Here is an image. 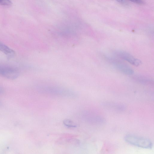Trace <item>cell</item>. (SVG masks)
<instances>
[{
  "label": "cell",
  "instance_id": "obj_11",
  "mask_svg": "<svg viewBox=\"0 0 154 154\" xmlns=\"http://www.w3.org/2000/svg\"><path fill=\"white\" fill-rule=\"evenodd\" d=\"M119 3L124 5H127V2L126 0H116Z\"/></svg>",
  "mask_w": 154,
  "mask_h": 154
},
{
  "label": "cell",
  "instance_id": "obj_4",
  "mask_svg": "<svg viewBox=\"0 0 154 154\" xmlns=\"http://www.w3.org/2000/svg\"><path fill=\"white\" fill-rule=\"evenodd\" d=\"M19 75V71L16 67L3 64H0V76L10 79H14Z\"/></svg>",
  "mask_w": 154,
  "mask_h": 154
},
{
  "label": "cell",
  "instance_id": "obj_12",
  "mask_svg": "<svg viewBox=\"0 0 154 154\" xmlns=\"http://www.w3.org/2000/svg\"><path fill=\"white\" fill-rule=\"evenodd\" d=\"M3 92L4 90L3 89L0 87V94L3 93Z\"/></svg>",
  "mask_w": 154,
  "mask_h": 154
},
{
  "label": "cell",
  "instance_id": "obj_3",
  "mask_svg": "<svg viewBox=\"0 0 154 154\" xmlns=\"http://www.w3.org/2000/svg\"><path fill=\"white\" fill-rule=\"evenodd\" d=\"M105 59L107 61L123 73L128 75H131L134 74V71L133 69L122 61L108 56L105 57Z\"/></svg>",
  "mask_w": 154,
  "mask_h": 154
},
{
  "label": "cell",
  "instance_id": "obj_5",
  "mask_svg": "<svg viewBox=\"0 0 154 154\" xmlns=\"http://www.w3.org/2000/svg\"><path fill=\"white\" fill-rule=\"evenodd\" d=\"M114 54L119 57L135 66H139L142 63L141 61L140 60L135 57L126 52L118 50L114 52Z\"/></svg>",
  "mask_w": 154,
  "mask_h": 154
},
{
  "label": "cell",
  "instance_id": "obj_8",
  "mask_svg": "<svg viewBox=\"0 0 154 154\" xmlns=\"http://www.w3.org/2000/svg\"><path fill=\"white\" fill-rule=\"evenodd\" d=\"M63 123L66 126L69 128H73L76 127L75 125L72 121L69 119L64 120Z\"/></svg>",
  "mask_w": 154,
  "mask_h": 154
},
{
  "label": "cell",
  "instance_id": "obj_7",
  "mask_svg": "<svg viewBox=\"0 0 154 154\" xmlns=\"http://www.w3.org/2000/svg\"><path fill=\"white\" fill-rule=\"evenodd\" d=\"M134 79L138 82L144 84H149L152 83L151 79L147 77L140 75H135Z\"/></svg>",
  "mask_w": 154,
  "mask_h": 154
},
{
  "label": "cell",
  "instance_id": "obj_1",
  "mask_svg": "<svg viewBox=\"0 0 154 154\" xmlns=\"http://www.w3.org/2000/svg\"><path fill=\"white\" fill-rule=\"evenodd\" d=\"M37 88L40 92L53 95L73 97L75 95L74 92L70 90L57 85L39 84L37 86Z\"/></svg>",
  "mask_w": 154,
  "mask_h": 154
},
{
  "label": "cell",
  "instance_id": "obj_2",
  "mask_svg": "<svg viewBox=\"0 0 154 154\" xmlns=\"http://www.w3.org/2000/svg\"><path fill=\"white\" fill-rule=\"evenodd\" d=\"M125 141L134 146L146 149H151L153 146L152 141L146 138L132 134L126 135L124 137Z\"/></svg>",
  "mask_w": 154,
  "mask_h": 154
},
{
  "label": "cell",
  "instance_id": "obj_10",
  "mask_svg": "<svg viewBox=\"0 0 154 154\" xmlns=\"http://www.w3.org/2000/svg\"><path fill=\"white\" fill-rule=\"evenodd\" d=\"M132 2L140 5H143L144 2L143 0H128Z\"/></svg>",
  "mask_w": 154,
  "mask_h": 154
},
{
  "label": "cell",
  "instance_id": "obj_9",
  "mask_svg": "<svg viewBox=\"0 0 154 154\" xmlns=\"http://www.w3.org/2000/svg\"><path fill=\"white\" fill-rule=\"evenodd\" d=\"M12 4L10 0H0V5L3 6H10Z\"/></svg>",
  "mask_w": 154,
  "mask_h": 154
},
{
  "label": "cell",
  "instance_id": "obj_6",
  "mask_svg": "<svg viewBox=\"0 0 154 154\" xmlns=\"http://www.w3.org/2000/svg\"><path fill=\"white\" fill-rule=\"evenodd\" d=\"M0 51L9 57H12L15 54L14 51L0 41Z\"/></svg>",
  "mask_w": 154,
  "mask_h": 154
}]
</instances>
